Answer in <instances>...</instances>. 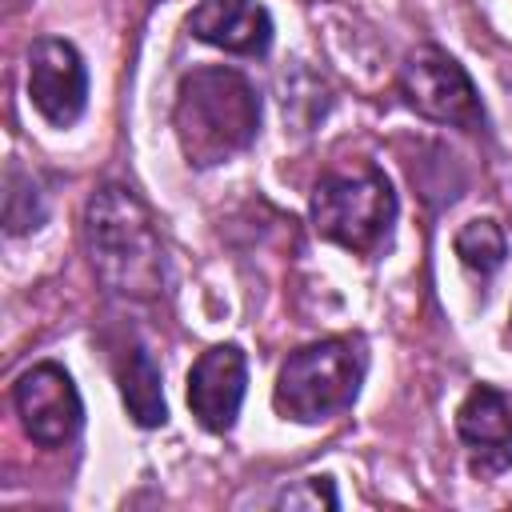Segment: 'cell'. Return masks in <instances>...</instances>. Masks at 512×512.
Masks as SVG:
<instances>
[{"label": "cell", "instance_id": "obj_1", "mask_svg": "<svg viewBox=\"0 0 512 512\" xmlns=\"http://www.w3.org/2000/svg\"><path fill=\"white\" fill-rule=\"evenodd\" d=\"M84 244L96 280L132 300H152L164 288V248L148 208L120 184L100 188L84 208Z\"/></svg>", "mask_w": 512, "mask_h": 512}, {"label": "cell", "instance_id": "obj_2", "mask_svg": "<svg viewBox=\"0 0 512 512\" xmlns=\"http://www.w3.org/2000/svg\"><path fill=\"white\" fill-rule=\"evenodd\" d=\"M176 140L188 164H224L260 132V96L232 68H192L176 88Z\"/></svg>", "mask_w": 512, "mask_h": 512}, {"label": "cell", "instance_id": "obj_3", "mask_svg": "<svg viewBox=\"0 0 512 512\" xmlns=\"http://www.w3.org/2000/svg\"><path fill=\"white\" fill-rule=\"evenodd\" d=\"M364 380V352L348 336H332L308 348H296L280 376L272 404L284 420L296 424H320L344 408H352Z\"/></svg>", "mask_w": 512, "mask_h": 512}, {"label": "cell", "instance_id": "obj_4", "mask_svg": "<svg viewBox=\"0 0 512 512\" xmlns=\"http://www.w3.org/2000/svg\"><path fill=\"white\" fill-rule=\"evenodd\" d=\"M396 220V192L376 168H348L320 176L312 192V224L324 240L348 252H376Z\"/></svg>", "mask_w": 512, "mask_h": 512}, {"label": "cell", "instance_id": "obj_5", "mask_svg": "<svg viewBox=\"0 0 512 512\" xmlns=\"http://www.w3.org/2000/svg\"><path fill=\"white\" fill-rule=\"evenodd\" d=\"M400 92L420 116H428L436 124H452V128H464V132L484 128V108H480V96H476L468 72L448 52H440L432 44L416 48L404 60Z\"/></svg>", "mask_w": 512, "mask_h": 512}, {"label": "cell", "instance_id": "obj_6", "mask_svg": "<svg viewBox=\"0 0 512 512\" xmlns=\"http://www.w3.org/2000/svg\"><path fill=\"white\" fill-rule=\"evenodd\" d=\"M12 404H16V416H20L24 432L44 448L68 444L84 424V404H80V392H76L72 376L52 360L28 368L16 380Z\"/></svg>", "mask_w": 512, "mask_h": 512}, {"label": "cell", "instance_id": "obj_7", "mask_svg": "<svg viewBox=\"0 0 512 512\" xmlns=\"http://www.w3.org/2000/svg\"><path fill=\"white\" fill-rule=\"evenodd\" d=\"M28 96H32V108L56 128H68L72 120H80V112L88 104V72H84L80 52L68 40L44 36L32 44Z\"/></svg>", "mask_w": 512, "mask_h": 512}, {"label": "cell", "instance_id": "obj_8", "mask_svg": "<svg viewBox=\"0 0 512 512\" xmlns=\"http://www.w3.org/2000/svg\"><path fill=\"white\" fill-rule=\"evenodd\" d=\"M456 432L476 476H500L512 468V400L500 388L476 384L456 408Z\"/></svg>", "mask_w": 512, "mask_h": 512}, {"label": "cell", "instance_id": "obj_9", "mask_svg": "<svg viewBox=\"0 0 512 512\" xmlns=\"http://www.w3.org/2000/svg\"><path fill=\"white\" fill-rule=\"evenodd\" d=\"M248 364L236 344L208 348L188 372V408L208 432H228L240 416Z\"/></svg>", "mask_w": 512, "mask_h": 512}, {"label": "cell", "instance_id": "obj_10", "mask_svg": "<svg viewBox=\"0 0 512 512\" xmlns=\"http://www.w3.org/2000/svg\"><path fill=\"white\" fill-rule=\"evenodd\" d=\"M188 32L232 56H264L272 44V16L256 0H200L188 12Z\"/></svg>", "mask_w": 512, "mask_h": 512}, {"label": "cell", "instance_id": "obj_11", "mask_svg": "<svg viewBox=\"0 0 512 512\" xmlns=\"http://www.w3.org/2000/svg\"><path fill=\"white\" fill-rule=\"evenodd\" d=\"M116 380H120L124 408H128V416L140 428H160L168 420V404H164V388H160V368L152 364V356L144 348H132L120 360Z\"/></svg>", "mask_w": 512, "mask_h": 512}, {"label": "cell", "instance_id": "obj_12", "mask_svg": "<svg viewBox=\"0 0 512 512\" xmlns=\"http://www.w3.org/2000/svg\"><path fill=\"white\" fill-rule=\"evenodd\" d=\"M452 248L460 256V264L472 268V272H480V276H492L504 264V256H508V240H504V232H500L496 220H468L456 232Z\"/></svg>", "mask_w": 512, "mask_h": 512}, {"label": "cell", "instance_id": "obj_13", "mask_svg": "<svg viewBox=\"0 0 512 512\" xmlns=\"http://www.w3.org/2000/svg\"><path fill=\"white\" fill-rule=\"evenodd\" d=\"M44 224V192L40 184L20 172V168H8V180H4V232L8 236H24V232H36Z\"/></svg>", "mask_w": 512, "mask_h": 512}, {"label": "cell", "instance_id": "obj_14", "mask_svg": "<svg viewBox=\"0 0 512 512\" xmlns=\"http://www.w3.org/2000/svg\"><path fill=\"white\" fill-rule=\"evenodd\" d=\"M340 496L332 488L328 476H308V480H296L292 488H284L276 496V508H336Z\"/></svg>", "mask_w": 512, "mask_h": 512}, {"label": "cell", "instance_id": "obj_15", "mask_svg": "<svg viewBox=\"0 0 512 512\" xmlns=\"http://www.w3.org/2000/svg\"><path fill=\"white\" fill-rule=\"evenodd\" d=\"M508 336H512V328H508Z\"/></svg>", "mask_w": 512, "mask_h": 512}]
</instances>
